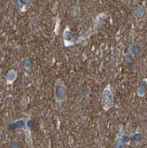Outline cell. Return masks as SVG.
<instances>
[{
	"instance_id": "obj_2",
	"label": "cell",
	"mask_w": 147,
	"mask_h": 148,
	"mask_svg": "<svg viewBox=\"0 0 147 148\" xmlns=\"http://www.w3.org/2000/svg\"><path fill=\"white\" fill-rule=\"evenodd\" d=\"M113 92L111 90V86L107 85L103 92L102 105H103L104 108L105 110H107L113 106Z\"/></svg>"
},
{
	"instance_id": "obj_4",
	"label": "cell",
	"mask_w": 147,
	"mask_h": 148,
	"mask_svg": "<svg viewBox=\"0 0 147 148\" xmlns=\"http://www.w3.org/2000/svg\"><path fill=\"white\" fill-rule=\"evenodd\" d=\"M19 1L21 2V4H23V5L29 6L30 5V3L32 2V0H19Z\"/></svg>"
},
{
	"instance_id": "obj_1",
	"label": "cell",
	"mask_w": 147,
	"mask_h": 148,
	"mask_svg": "<svg viewBox=\"0 0 147 148\" xmlns=\"http://www.w3.org/2000/svg\"><path fill=\"white\" fill-rule=\"evenodd\" d=\"M54 98L58 103H62L66 99V86L61 79H57L55 81Z\"/></svg>"
},
{
	"instance_id": "obj_3",
	"label": "cell",
	"mask_w": 147,
	"mask_h": 148,
	"mask_svg": "<svg viewBox=\"0 0 147 148\" xmlns=\"http://www.w3.org/2000/svg\"><path fill=\"white\" fill-rule=\"evenodd\" d=\"M63 37H64V42H65L66 46H69V45H74L75 41L76 40L75 36H74V34L70 31V29L68 28H66L64 30Z\"/></svg>"
}]
</instances>
